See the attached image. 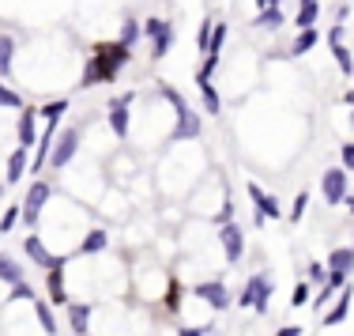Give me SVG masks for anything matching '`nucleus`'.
<instances>
[{
    "label": "nucleus",
    "mask_w": 354,
    "mask_h": 336,
    "mask_svg": "<svg viewBox=\"0 0 354 336\" xmlns=\"http://www.w3.org/2000/svg\"><path fill=\"white\" fill-rule=\"evenodd\" d=\"M132 61V50L125 42H98L91 50V61L83 68V83L79 87H98V83H110L117 79V72Z\"/></svg>",
    "instance_id": "obj_1"
},
{
    "label": "nucleus",
    "mask_w": 354,
    "mask_h": 336,
    "mask_svg": "<svg viewBox=\"0 0 354 336\" xmlns=\"http://www.w3.org/2000/svg\"><path fill=\"white\" fill-rule=\"evenodd\" d=\"M271 295H275V279H271V276H264V272H256V276H249L245 291L238 295V306H253L256 314H268Z\"/></svg>",
    "instance_id": "obj_2"
},
{
    "label": "nucleus",
    "mask_w": 354,
    "mask_h": 336,
    "mask_svg": "<svg viewBox=\"0 0 354 336\" xmlns=\"http://www.w3.org/2000/svg\"><path fill=\"white\" fill-rule=\"evenodd\" d=\"M143 34L151 38V57H155V61H163L166 53H170V46H174V23L147 19V23H143Z\"/></svg>",
    "instance_id": "obj_3"
},
{
    "label": "nucleus",
    "mask_w": 354,
    "mask_h": 336,
    "mask_svg": "<svg viewBox=\"0 0 354 336\" xmlns=\"http://www.w3.org/2000/svg\"><path fill=\"white\" fill-rule=\"evenodd\" d=\"M347 181H351V170H343V166H332V170L320 174V193H324L328 204H343V197H347Z\"/></svg>",
    "instance_id": "obj_4"
},
{
    "label": "nucleus",
    "mask_w": 354,
    "mask_h": 336,
    "mask_svg": "<svg viewBox=\"0 0 354 336\" xmlns=\"http://www.w3.org/2000/svg\"><path fill=\"white\" fill-rule=\"evenodd\" d=\"M45 201H50V186H45V181H30L27 197H23V215H19V219L27 223V227H34L38 215H42V208H45Z\"/></svg>",
    "instance_id": "obj_5"
},
{
    "label": "nucleus",
    "mask_w": 354,
    "mask_h": 336,
    "mask_svg": "<svg viewBox=\"0 0 354 336\" xmlns=\"http://www.w3.org/2000/svg\"><path fill=\"white\" fill-rule=\"evenodd\" d=\"M219 246H222L227 265H238L241 253H245V235H241L238 223H222V227H219Z\"/></svg>",
    "instance_id": "obj_6"
},
{
    "label": "nucleus",
    "mask_w": 354,
    "mask_h": 336,
    "mask_svg": "<svg viewBox=\"0 0 354 336\" xmlns=\"http://www.w3.org/2000/svg\"><path fill=\"white\" fill-rule=\"evenodd\" d=\"M76 151H79V129H64L61 140H57V148L50 151V163H45V166L61 170V166H68L72 159H76Z\"/></svg>",
    "instance_id": "obj_7"
},
{
    "label": "nucleus",
    "mask_w": 354,
    "mask_h": 336,
    "mask_svg": "<svg viewBox=\"0 0 354 336\" xmlns=\"http://www.w3.org/2000/svg\"><path fill=\"white\" fill-rule=\"evenodd\" d=\"M23 250H27V257L34 261L38 268H64V265H68V257H53V253L42 246V238H38V235L23 238Z\"/></svg>",
    "instance_id": "obj_8"
},
{
    "label": "nucleus",
    "mask_w": 354,
    "mask_h": 336,
    "mask_svg": "<svg viewBox=\"0 0 354 336\" xmlns=\"http://www.w3.org/2000/svg\"><path fill=\"white\" fill-rule=\"evenodd\" d=\"M192 295H200V299H204L211 310H230V306H234L230 291L219 284V279H204V284H196V291H192Z\"/></svg>",
    "instance_id": "obj_9"
},
{
    "label": "nucleus",
    "mask_w": 354,
    "mask_h": 336,
    "mask_svg": "<svg viewBox=\"0 0 354 336\" xmlns=\"http://www.w3.org/2000/svg\"><path fill=\"white\" fill-rule=\"evenodd\" d=\"M132 99H136V95L125 91L121 99L110 102V117H106V121H110V129L117 132V140H125V136H128V106H132Z\"/></svg>",
    "instance_id": "obj_10"
},
{
    "label": "nucleus",
    "mask_w": 354,
    "mask_h": 336,
    "mask_svg": "<svg viewBox=\"0 0 354 336\" xmlns=\"http://www.w3.org/2000/svg\"><path fill=\"white\" fill-rule=\"evenodd\" d=\"M249 201L256 204V212H260L264 219H283V204H279L271 193H264L256 181H249Z\"/></svg>",
    "instance_id": "obj_11"
},
{
    "label": "nucleus",
    "mask_w": 354,
    "mask_h": 336,
    "mask_svg": "<svg viewBox=\"0 0 354 336\" xmlns=\"http://www.w3.org/2000/svg\"><path fill=\"white\" fill-rule=\"evenodd\" d=\"M200 129H204L200 114H196V110H185V114H177V125H174L170 140H174V144H181V140H196Z\"/></svg>",
    "instance_id": "obj_12"
},
{
    "label": "nucleus",
    "mask_w": 354,
    "mask_h": 336,
    "mask_svg": "<svg viewBox=\"0 0 354 336\" xmlns=\"http://www.w3.org/2000/svg\"><path fill=\"white\" fill-rule=\"evenodd\" d=\"M196 87H200V99H204V110L211 117H219L222 114V99H219V91L211 87V76H207V72H200V68H196Z\"/></svg>",
    "instance_id": "obj_13"
},
{
    "label": "nucleus",
    "mask_w": 354,
    "mask_h": 336,
    "mask_svg": "<svg viewBox=\"0 0 354 336\" xmlns=\"http://www.w3.org/2000/svg\"><path fill=\"white\" fill-rule=\"evenodd\" d=\"M15 136H19L23 148H34L38 144V110H23L19 114V125H15Z\"/></svg>",
    "instance_id": "obj_14"
},
{
    "label": "nucleus",
    "mask_w": 354,
    "mask_h": 336,
    "mask_svg": "<svg viewBox=\"0 0 354 336\" xmlns=\"http://www.w3.org/2000/svg\"><path fill=\"white\" fill-rule=\"evenodd\" d=\"M53 136H57V121H45V132L38 136V144H34V166L30 170H42L45 163H50V151H53Z\"/></svg>",
    "instance_id": "obj_15"
},
{
    "label": "nucleus",
    "mask_w": 354,
    "mask_h": 336,
    "mask_svg": "<svg viewBox=\"0 0 354 336\" xmlns=\"http://www.w3.org/2000/svg\"><path fill=\"white\" fill-rule=\"evenodd\" d=\"M27 155H30V148H15L12 155H8V174H4V186H19L23 181V174H27Z\"/></svg>",
    "instance_id": "obj_16"
},
{
    "label": "nucleus",
    "mask_w": 354,
    "mask_h": 336,
    "mask_svg": "<svg viewBox=\"0 0 354 336\" xmlns=\"http://www.w3.org/2000/svg\"><path fill=\"white\" fill-rule=\"evenodd\" d=\"M68 329L76 336H87V329H91V306L87 302H68Z\"/></svg>",
    "instance_id": "obj_17"
},
{
    "label": "nucleus",
    "mask_w": 354,
    "mask_h": 336,
    "mask_svg": "<svg viewBox=\"0 0 354 336\" xmlns=\"http://www.w3.org/2000/svg\"><path fill=\"white\" fill-rule=\"evenodd\" d=\"M45 287H50L53 306H68V291H64V268H45Z\"/></svg>",
    "instance_id": "obj_18"
},
{
    "label": "nucleus",
    "mask_w": 354,
    "mask_h": 336,
    "mask_svg": "<svg viewBox=\"0 0 354 336\" xmlns=\"http://www.w3.org/2000/svg\"><path fill=\"white\" fill-rule=\"evenodd\" d=\"M351 295H354V287L347 284V287H343V295L335 299V306L324 314V325H343V322H347V314H351Z\"/></svg>",
    "instance_id": "obj_19"
},
{
    "label": "nucleus",
    "mask_w": 354,
    "mask_h": 336,
    "mask_svg": "<svg viewBox=\"0 0 354 336\" xmlns=\"http://www.w3.org/2000/svg\"><path fill=\"white\" fill-rule=\"evenodd\" d=\"M106 246H110V235L94 227V230H87V235H83V242H79V253H83V257H87V253H102Z\"/></svg>",
    "instance_id": "obj_20"
},
{
    "label": "nucleus",
    "mask_w": 354,
    "mask_h": 336,
    "mask_svg": "<svg viewBox=\"0 0 354 336\" xmlns=\"http://www.w3.org/2000/svg\"><path fill=\"white\" fill-rule=\"evenodd\" d=\"M256 27H268V30H279V27H283V23H287V15H283V8H260V12H256Z\"/></svg>",
    "instance_id": "obj_21"
},
{
    "label": "nucleus",
    "mask_w": 354,
    "mask_h": 336,
    "mask_svg": "<svg viewBox=\"0 0 354 336\" xmlns=\"http://www.w3.org/2000/svg\"><path fill=\"white\" fill-rule=\"evenodd\" d=\"M12 61H15V38L0 34V79L12 76Z\"/></svg>",
    "instance_id": "obj_22"
},
{
    "label": "nucleus",
    "mask_w": 354,
    "mask_h": 336,
    "mask_svg": "<svg viewBox=\"0 0 354 336\" xmlns=\"http://www.w3.org/2000/svg\"><path fill=\"white\" fill-rule=\"evenodd\" d=\"M317 19H320V4H317V0H302V8H298V15H294L298 30L313 27V23H317Z\"/></svg>",
    "instance_id": "obj_23"
},
{
    "label": "nucleus",
    "mask_w": 354,
    "mask_h": 336,
    "mask_svg": "<svg viewBox=\"0 0 354 336\" xmlns=\"http://www.w3.org/2000/svg\"><path fill=\"white\" fill-rule=\"evenodd\" d=\"M140 34H143V23H140V19H125V23H121V34H117V42H125L128 50H132V46L140 42Z\"/></svg>",
    "instance_id": "obj_24"
},
{
    "label": "nucleus",
    "mask_w": 354,
    "mask_h": 336,
    "mask_svg": "<svg viewBox=\"0 0 354 336\" xmlns=\"http://www.w3.org/2000/svg\"><path fill=\"white\" fill-rule=\"evenodd\" d=\"M328 268L351 272V268H354V246H343V250H332V253H328Z\"/></svg>",
    "instance_id": "obj_25"
},
{
    "label": "nucleus",
    "mask_w": 354,
    "mask_h": 336,
    "mask_svg": "<svg viewBox=\"0 0 354 336\" xmlns=\"http://www.w3.org/2000/svg\"><path fill=\"white\" fill-rule=\"evenodd\" d=\"M317 42H320V34H317L313 27H305V30H298V38H294V50H291V53H294V57H302V53H309Z\"/></svg>",
    "instance_id": "obj_26"
},
{
    "label": "nucleus",
    "mask_w": 354,
    "mask_h": 336,
    "mask_svg": "<svg viewBox=\"0 0 354 336\" xmlns=\"http://www.w3.org/2000/svg\"><path fill=\"white\" fill-rule=\"evenodd\" d=\"M158 95H163V99L174 106V114H185V110H192L189 102H185V95H181V91H174L170 83H158Z\"/></svg>",
    "instance_id": "obj_27"
},
{
    "label": "nucleus",
    "mask_w": 354,
    "mask_h": 336,
    "mask_svg": "<svg viewBox=\"0 0 354 336\" xmlns=\"http://www.w3.org/2000/svg\"><path fill=\"white\" fill-rule=\"evenodd\" d=\"M64 114H68V99H53L38 110V117H45V121H61Z\"/></svg>",
    "instance_id": "obj_28"
},
{
    "label": "nucleus",
    "mask_w": 354,
    "mask_h": 336,
    "mask_svg": "<svg viewBox=\"0 0 354 336\" xmlns=\"http://www.w3.org/2000/svg\"><path fill=\"white\" fill-rule=\"evenodd\" d=\"M0 279H4V284H19V279H23V268L15 265L8 253H0Z\"/></svg>",
    "instance_id": "obj_29"
},
{
    "label": "nucleus",
    "mask_w": 354,
    "mask_h": 336,
    "mask_svg": "<svg viewBox=\"0 0 354 336\" xmlns=\"http://www.w3.org/2000/svg\"><path fill=\"white\" fill-rule=\"evenodd\" d=\"M34 314H38V325H42L45 336H57V322H53V310L45 302H34Z\"/></svg>",
    "instance_id": "obj_30"
},
{
    "label": "nucleus",
    "mask_w": 354,
    "mask_h": 336,
    "mask_svg": "<svg viewBox=\"0 0 354 336\" xmlns=\"http://www.w3.org/2000/svg\"><path fill=\"white\" fill-rule=\"evenodd\" d=\"M332 57H335V65H340L343 76H351V72H354V57H351V50H347L343 42H335V46H332Z\"/></svg>",
    "instance_id": "obj_31"
},
{
    "label": "nucleus",
    "mask_w": 354,
    "mask_h": 336,
    "mask_svg": "<svg viewBox=\"0 0 354 336\" xmlns=\"http://www.w3.org/2000/svg\"><path fill=\"white\" fill-rule=\"evenodd\" d=\"M222 42H227V27H222V23H215V30H211V42H207V53H204V57H219Z\"/></svg>",
    "instance_id": "obj_32"
},
{
    "label": "nucleus",
    "mask_w": 354,
    "mask_h": 336,
    "mask_svg": "<svg viewBox=\"0 0 354 336\" xmlns=\"http://www.w3.org/2000/svg\"><path fill=\"white\" fill-rule=\"evenodd\" d=\"M309 299H313L309 284H305V279H298L294 291H291V306H294V310H298V306H309Z\"/></svg>",
    "instance_id": "obj_33"
},
{
    "label": "nucleus",
    "mask_w": 354,
    "mask_h": 336,
    "mask_svg": "<svg viewBox=\"0 0 354 336\" xmlns=\"http://www.w3.org/2000/svg\"><path fill=\"white\" fill-rule=\"evenodd\" d=\"M0 110H23V99L8 83H0Z\"/></svg>",
    "instance_id": "obj_34"
},
{
    "label": "nucleus",
    "mask_w": 354,
    "mask_h": 336,
    "mask_svg": "<svg viewBox=\"0 0 354 336\" xmlns=\"http://www.w3.org/2000/svg\"><path fill=\"white\" fill-rule=\"evenodd\" d=\"M8 299L12 302H34V287L19 279V284H12V295H8Z\"/></svg>",
    "instance_id": "obj_35"
},
{
    "label": "nucleus",
    "mask_w": 354,
    "mask_h": 336,
    "mask_svg": "<svg viewBox=\"0 0 354 336\" xmlns=\"http://www.w3.org/2000/svg\"><path fill=\"white\" fill-rule=\"evenodd\" d=\"M211 30H215V23H211V19H204V23H200V30H196V50H200V53H207V42H211Z\"/></svg>",
    "instance_id": "obj_36"
},
{
    "label": "nucleus",
    "mask_w": 354,
    "mask_h": 336,
    "mask_svg": "<svg viewBox=\"0 0 354 336\" xmlns=\"http://www.w3.org/2000/svg\"><path fill=\"white\" fill-rule=\"evenodd\" d=\"M305 204H309V193H298V197H294V204H291V212H287V219L298 223V219L305 215Z\"/></svg>",
    "instance_id": "obj_37"
},
{
    "label": "nucleus",
    "mask_w": 354,
    "mask_h": 336,
    "mask_svg": "<svg viewBox=\"0 0 354 336\" xmlns=\"http://www.w3.org/2000/svg\"><path fill=\"white\" fill-rule=\"evenodd\" d=\"M19 215H23V204H12L4 215H0V230H12L15 223H19Z\"/></svg>",
    "instance_id": "obj_38"
},
{
    "label": "nucleus",
    "mask_w": 354,
    "mask_h": 336,
    "mask_svg": "<svg viewBox=\"0 0 354 336\" xmlns=\"http://www.w3.org/2000/svg\"><path fill=\"white\" fill-rule=\"evenodd\" d=\"M181 299H185V287L174 279V284H170V291H166V306H170V310H177V306H181Z\"/></svg>",
    "instance_id": "obj_39"
},
{
    "label": "nucleus",
    "mask_w": 354,
    "mask_h": 336,
    "mask_svg": "<svg viewBox=\"0 0 354 336\" xmlns=\"http://www.w3.org/2000/svg\"><path fill=\"white\" fill-rule=\"evenodd\" d=\"M332 295H335V287H328V284H324V287H320V291L309 299V306H313V310H324V302L332 299Z\"/></svg>",
    "instance_id": "obj_40"
},
{
    "label": "nucleus",
    "mask_w": 354,
    "mask_h": 336,
    "mask_svg": "<svg viewBox=\"0 0 354 336\" xmlns=\"http://www.w3.org/2000/svg\"><path fill=\"white\" fill-rule=\"evenodd\" d=\"M305 276H309L313 284H324V279H328V268L320 265V261H309V268H305Z\"/></svg>",
    "instance_id": "obj_41"
},
{
    "label": "nucleus",
    "mask_w": 354,
    "mask_h": 336,
    "mask_svg": "<svg viewBox=\"0 0 354 336\" xmlns=\"http://www.w3.org/2000/svg\"><path fill=\"white\" fill-rule=\"evenodd\" d=\"M324 284L340 291V287H347V272H343V268H328V279H324Z\"/></svg>",
    "instance_id": "obj_42"
},
{
    "label": "nucleus",
    "mask_w": 354,
    "mask_h": 336,
    "mask_svg": "<svg viewBox=\"0 0 354 336\" xmlns=\"http://www.w3.org/2000/svg\"><path fill=\"white\" fill-rule=\"evenodd\" d=\"M340 155H343V170H351V174H354V144H343Z\"/></svg>",
    "instance_id": "obj_43"
},
{
    "label": "nucleus",
    "mask_w": 354,
    "mask_h": 336,
    "mask_svg": "<svg viewBox=\"0 0 354 336\" xmlns=\"http://www.w3.org/2000/svg\"><path fill=\"white\" fill-rule=\"evenodd\" d=\"M177 336H207V325H181Z\"/></svg>",
    "instance_id": "obj_44"
},
{
    "label": "nucleus",
    "mask_w": 354,
    "mask_h": 336,
    "mask_svg": "<svg viewBox=\"0 0 354 336\" xmlns=\"http://www.w3.org/2000/svg\"><path fill=\"white\" fill-rule=\"evenodd\" d=\"M275 336H305V333H302V325H283Z\"/></svg>",
    "instance_id": "obj_45"
},
{
    "label": "nucleus",
    "mask_w": 354,
    "mask_h": 336,
    "mask_svg": "<svg viewBox=\"0 0 354 336\" xmlns=\"http://www.w3.org/2000/svg\"><path fill=\"white\" fill-rule=\"evenodd\" d=\"M328 42H332V46L343 42V27H332V30H328Z\"/></svg>",
    "instance_id": "obj_46"
},
{
    "label": "nucleus",
    "mask_w": 354,
    "mask_h": 336,
    "mask_svg": "<svg viewBox=\"0 0 354 336\" xmlns=\"http://www.w3.org/2000/svg\"><path fill=\"white\" fill-rule=\"evenodd\" d=\"M279 0H256V8H275Z\"/></svg>",
    "instance_id": "obj_47"
},
{
    "label": "nucleus",
    "mask_w": 354,
    "mask_h": 336,
    "mask_svg": "<svg viewBox=\"0 0 354 336\" xmlns=\"http://www.w3.org/2000/svg\"><path fill=\"white\" fill-rule=\"evenodd\" d=\"M343 102H347V106H354V87H351L347 95H343Z\"/></svg>",
    "instance_id": "obj_48"
},
{
    "label": "nucleus",
    "mask_w": 354,
    "mask_h": 336,
    "mask_svg": "<svg viewBox=\"0 0 354 336\" xmlns=\"http://www.w3.org/2000/svg\"><path fill=\"white\" fill-rule=\"evenodd\" d=\"M343 204H347V212H354V197H343Z\"/></svg>",
    "instance_id": "obj_49"
},
{
    "label": "nucleus",
    "mask_w": 354,
    "mask_h": 336,
    "mask_svg": "<svg viewBox=\"0 0 354 336\" xmlns=\"http://www.w3.org/2000/svg\"><path fill=\"white\" fill-rule=\"evenodd\" d=\"M4 189H8V186H4V181H0V201H4Z\"/></svg>",
    "instance_id": "obj_50"
},
{
    "label": "nucleus",
    "mask_w": 354,
    "mask_h": 336,
    "mask_svg": "<svg viewBox=\"0 0 354 336\" xmlns=\"http://www.w3.org/2000/svg\"><path fill=\"white\" fill-rule=\"evenodd\" d=\"M351 125H354V114H351Z\"/></svg>",
    "instance_id": "obj_51"
},
{
    "label": "nucleus",
    "mask_w": 354,
    "mask_h": 336,
    "mask_svg": "<svg viewBox=\"0 0 354 336\" xmlns=\"http://www.w3.org/2000/svg\"><path fill=\"white\" fill-rule=\"evenodd\" d=\"M0 235H4V230H0Z\"/></svg>",
    "instance_id": "obj_52"
},
{
    "label": "nucleus",
    "mask_w": 354,
    "mask_h": 336,
    "mask_svg": "<svg viewBox=\"0 0 354 336\" xmlns=\"http://www.w3.org/2000/svg\"><path fill=\"white\" fill-rule=\"evenodd\" d=\"M351 76H354V72H351Z\"/></svg>",
    "instance_id": "obj_53"
},
{
    "label": "nucleus",
    "mask_w": 354,
    "mask_h": 336,
    "mask_svg": "<svg viewBox=\"0 0 354 336\" xmlns=\"http://www.w3.org/2000/svg\"><path fill=\"white\" fill-rule=\"evenodd\" d=\"M87 336H91V333H87Z\"/></svg>",
    "instance_id": "obj_54"
}]
</instances>
